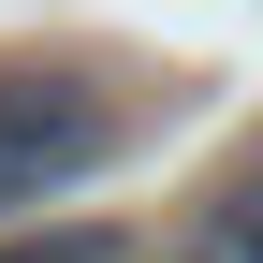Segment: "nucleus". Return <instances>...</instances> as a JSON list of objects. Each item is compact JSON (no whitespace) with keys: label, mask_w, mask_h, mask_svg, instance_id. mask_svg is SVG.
I'll use <instances>...</instances> for the list:
<instances>
[{"label":"nucleus","mask_w":263,"mask_h":263,"mask_svg":"<svg viewBox=\"0 0 263 263\" xmlns=\"http://www.w3.org/2000/svg\"><path fill=\"white\" fill-rule=\"evenodd\" d=\"M117 146V103L73 73H0V219H44L73 176H103Z\"/></svg>","instance_id":"1"},{"label":"nucleus","mask_w":263,"mask_h":263,"mask_svg":"<svg viewBox=\"0 0 263 263\" xmlns=\"http://www.w3.org/2000/svg\"><path fill=\"white\" fill-rule=\"evenodd\" d=\"M176 263H263V161H249V176H219L205 205H190Z\"/></svg>","instance_id":"2"},{"label":"nucleus","mask_w":263,"mask_h":263,"mask_svg":"<svg viewBox=\"0 0 263 263\" xmlns=\"http://www.w3.org/2000/svg\"><path fill=\"white\" fill-rule=\"evenodd\" d=\"M0 263H117V234H0Z\"/></svg>","instance_id":"3"}]
</instances>
